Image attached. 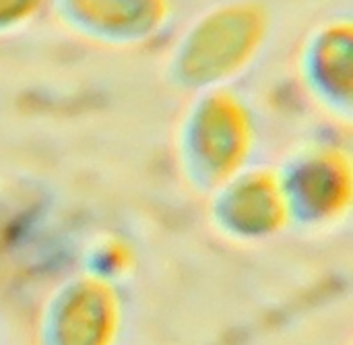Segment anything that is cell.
<instances>
[{
  "instance_id": "1",
  "label": "cell",
  "mask_w": 353,
  "mask_h": 345,
  "mask_svg": "<svg viewBox=\"0 0 353 345\" xmlns=\"http://www.w3.org/2000/svg\"><path fill=\"white\" fill-rule=\"evenodd\" d=\"M33 0H0V14H6V12H14L19 10L21 6H29Z\"/></svg>"
}]
</instances>
